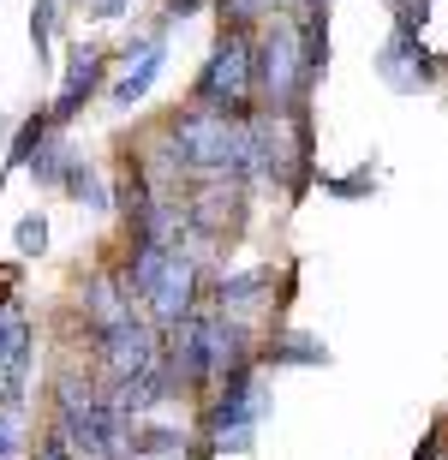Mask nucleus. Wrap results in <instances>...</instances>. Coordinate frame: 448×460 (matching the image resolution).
Instances as JSON below:
<instances>
[{
  "label": "nucleus",
  "instance_id": "obj_1",
  "mask_svg": "<svg viewBox=\"0 0 448 460\" xmlns=\"http://www.w3.org/2000/svg\"><path fill=\"white\" fill-rule=\"evenodd\" d=\"M173 162L186 168H204V173H240L251 162V132H245L233 114H186L173 126Z\"/></svg>",
  "mask_w": 448,
  "mask_h": 460
},
{
  "label": "nucleus",
  "instance_id": "obj_2",
  "mask_svg": "<svg viewBox=\"0 0 448 460\" xmlns=\"http://www.w3.org/2000/svg\"><path fill=\"white\" fill-rule=\"evenodd\" d=\"M251 72H258V49H251L240 31H227L222 42H215V54H209V66L198 72V102H204L209 114H233V108H245V96H251Z\"/></svg>",
  "mask_w": 448,
  "mask_h": 460
},
{
  "label": "nucleus",
  "instance_id": "obj_3",
  "mask_svg": "<svg viewBox=\"0 0 448 460\" xmlns=\"http://www.w3.org/2000/svg\"><path fill=\"white\" fill-rule=\"evenodd\" d=\"M258 78L263 90H269V102L276 108H299V96H305V84L317 78L305 60V42H299L294 31H269L258 49Z\"/></svg>",
  "mask_w": 448,
  "mask_h": 460
},
{
  "label": "nucleus",
  "instance_id": "obj_4",
  "mask_svg": "<svg viewBox=\"0 0 448 460\" xmlns=\"http://www.w3.org/2000/svg\"><path fill=\"white\" fill-rule=\"evenodd\" d=\"M60 430H66V443L84 460H120L114 419H108V412L90 401V389H78V383H60Z\"/></svg>",
  "mask_w": 448,
  "mask_h": 460
},
{
  "label": "nucleus",
  "instance_id": "obj_5",
  "mask_svg": "<svg viewBox=\"0 0 448 460\" xmlns=\"http://www.w3.org/2000/svg\"><path fill=\"white\" fill-rule=\"evenodd\" d=\"M258 412H263V389H258V376L251 371H233L227 376V394H222V407L209 412V437H215V448H251V425H258Z\"/></svg>",
  "mask_w": 448,
  "mask_h": 460
},
{
  "label": "nucleus",
  "instance_id": "obj_6",
  "mask_svg": "<svg viewBox=\"0 0 448 460\" xmlns=\"http://www.w3.org/2000/svg\"><path fill=\"white\" fill-rule=\"evenodd\" d=\"M96 341H102L108 371L120 376V383H132V376L155 371V365H150V358H155V335H150L144 323H132V317H126V323H114V329H102Z\"/></svg>",
  "mask_w": 448,
  "mask_h": 460
},
{
  "label": "nucleus",
  "instance_id": "obj_7",
  "mask_svg": "<svg viewBox=\"0 0 448 460\" xmlns=\"http://www.w3.org/2000/svg\"><path fill=\"white\" fill-rule=\"evenodd\" d=\"M191 281H198V275H191V263H186L180 252H173L168 263L155 270V281L144 288V293H150L155 323H186V317H191Z\"/></svg>",
  "mask_w": 448,
  "mask_h": 460
},
{
  "label": "nucleus",
  "instance_id": "obj_8",
  "mask_svg": "<svg viewBox=\"0 0 448 460\" xmlns=\"http://www.w3.org/2000/svg\"><path fill=\"white\" fill-rule=\"evenodd\" d=\"M96 84H102V49H78L66 66V84H60V102H54V119H72L96 96Z\"/></svg>",
  "mask_w": 448,
  "mask_h": 460
},
{
  "label": "nucleus",
  "instance_id": "obj_9",
  "mask_svg": "<svg viewBox=\"0 0 448 460\" xmlns=\"http://www.w3.org/2000/svg\"><path fill=\"white\" fill-rule=\"evenodd\" d=\"M24 353H31V329H24V317L18 311H0V365H6V401L18 394V383H24Z\"/></svg>",
  "mask_w": 448,
  "mask_h": 460
},
{
  "label": "nucleus",
  "instance_id": "obj_10",
  "mask_svg": "<svg viewBox=\"0 0 448 460\" xmlns=\"http://www.w3.org/2000/svg\"><path fill=\"white\" fill-rule=\"evenodd\" d=\"M162 60H168V54H162V42H144V49H138V66L114 84V102H120V108L144 102V96H150V84L162 78Z\"/></svg>",
  "mask_w": 448,
  "mask_h": 460
},
{
  "label": "nucleus",
  "instance_id": "obj_11",
  "mask_svg": "<svg viewBox=\"0 0 448 460\" xmlns=\"http://www.w3.org/2000/svg\"><path fill=\"white\" fill-rule=\"evenodd\" d=\"M168 389H173V383H168L162 371H144V376H132V383H126L120 407H126V412H144V407H155V401H162Z\"/></svg>",
  "mask_w": 448,
  "mask_h": 460
},
{
  "label": "nucleus",
  "instance_id": "obj_12",
  "mask_svg": "<svg viewBox=\"0 0 448 460\" xmlns=\"http://www.w3.org/2000/svg\"><path fill=\"white\" fill-rule=\"evenodd\" d=\"M269 358H276V365H323L329 347L323 341H305V329H294L281 347H269Z\"/></svg>",
  "mask_w": 448,
  "mask_h": 460
},
{
  "label": "nucleus",
  "instance_id": "obj_13",
  "mask_svg": "<svg viewBox=\"0 0 448 460\" xmlns=\"http://www.w3.org/2000/svg\"><path fill=\"white\" fill-rule=\"evenodd\" d=\"M42 132H48V114H31L24 126H18V144L6 150V173H13V168H24V162H31V155L42 150Z\"/></svg>",
  "mask_w": 448,
  "mask_h": 460
},
{
  "label": "nucleus",
  "instance_id": "obj_14",
  "mask_svg": "<svg viewBox=\"0 0 448 460\" xmlns=\"http://www.w3.org/2000/svg\"><path fill=\"white\" fill-rule=\"evenodd\" d=\"M13 245H18L24 257H36L42 245H48V222H42V216H24V222L13 227Z\"/></svg>",
  "mask_w": 448,
  "mask_h": 460
},
{
  "label": "nucleus",
  "instance_id": "obj_15",
  "mask_svg": "<svg viewBox=\"0 0 448 460\" xmlns=\"http://www.w3.org/2000/svg\"><path fill=\"white\" fill-rule=\"evenodd\" d=\"M54 6H60V0H36V13H31V42H36V54H48V36H54Z\"/></svg>",
  "mask_w": 448,
  "mask_h": 460
},
{
  "label": "nucleus",
  "instance_id": "obj_16",
  "mask_svg": "<svg viewBox=\"0 0 448 460\" xmlns=\"http://www.w3.org/2000/svg\"><path fill=\"white\" fill-rule=\"evenodd\" d=\"M258 288H263L258 270H251V275H233V281H222V305H245V299H258Z\"/></svg>",
  "mask_w": 448,
  "mask_h": 460
},
{
  "label": "nucleus",
  "instance_id": "obj_17",
  "mask_svg": "<svg viewBox=\"0 0 448 460\" xmlns=\"http://www.w3.org/2000/svg\"><path fill=\"white\" fill-rule=\"evenodd\" d=\"M126 13V0H96V18H120Z\"/></svg>",
  "mask_w": 448,
  "mask_h": 460
},
{
  "label": "nucleus",
  "instance_id": "obj_18",
  "mask_svg": "<svg viewBox=\"0 0 448 460\" xmlns=\"http://www.w3.org/2000/svg\"><path fill=\"white\" fill-rule=\"evenodd\" d=\"M198 13V0H168V18H191Z\"/></svg>",
  "mask_w": 448,
  "mask_h": 460
},
{
  "label": "nucleus",
  "instance_id": "obj_19",
  "mask_svg": "<svg viewBox=\"0 0 448 460\" xmlns=\"http://www.w3.org/2000/svg\"><path fill=\"white\" fill-rule=\"evenodd\" d=\"M413 460H436V437H425V448H418Z\"/></svg>",
  "mask_w": 448,
  "mask_h": 460
}]
</instances>
